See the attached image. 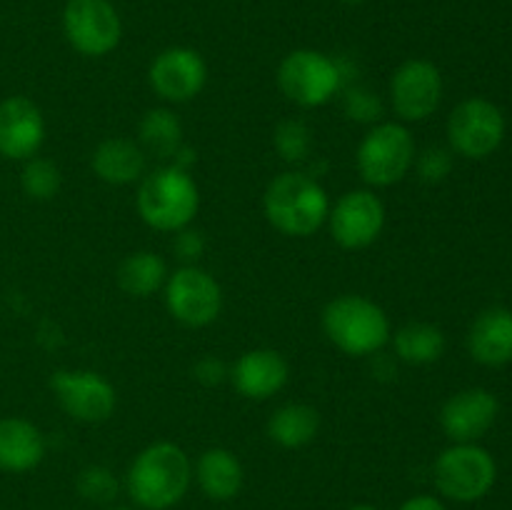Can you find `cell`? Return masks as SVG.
<instances>
[{"label": "cell", "mask_w": 512, "mask_h": 510, "mask_svg": "<svg viewBox=\"0 0 512 510\" xmlns=\"http://www.w3.org/2000/svg\"><path fill=\"white\" fill-rule=\"evenodd\" d=\"M328 228L343 250H365L385 228V205L373 190H348L330 205Z\"/></svg>", "instance_id": "13"}, {"label": "cell", "mask_w": 512, "mask_h": 510, "mask_svg": "<svg viewBox=\"0 0 512 510\" xmlns=\"http://www.w3.org/2000/svg\"><path fill=\"white\" fill-rule=\"evenodd\" d=\"M500 403L490 390L465 388L440 408V428L453 443H478L495 425Z\"/></svg>", "instance_id": "16"}, {"label": "cell", "mask_w": 512, "mask_h": 510, "mask_svg": "<svg viewBox=\"0 0 512 510\" xmlns=\"http://www.w3.org/2000/svg\"><path fill=\"white\" fill-rule=\"evenodd\" d=\"M135 208L145 225L160 233L188 228L200 208V190L190 170L160 165L143 175L135 195Z\"/></svg>", "instance_id": "3"}, {"label": "cell", "mask_w": 512, "mask_h": 510, "mask_svg": "<svg viewBox=\"0 0 512 510\" xmlns=\"http://www.w3.org/2000/svg\"><path fill=\"white\" fill-rule=\"evenodd\" d=\"M505 140V115L493 100L465 98L448 118V143L455 155L483 160Z\"/></svg>", "instance_id": "8"}, {"label": "cell", "mask_w": 512, "mask_h": 510, "mask_svg": "<svg viewBox=\"0 0 512 510\" xmlns=\"http://www.w3.org/2000/svg\"><path fill=\"white\" fill-rule=\"evenodd\" d=\"M63 33L75 53L105 58L123 38V20L110 0H68L63 10Z\"/></svg>", "instance_id": "9"}, {"label": "cell", "mask_w": 512, "mask_h": 510, "mask_svg": "<svg viewBox=\"0 0 512 510\" xmlns=\"http://www.w3.org/2000/svg\"><path fill=\"white\" fill-rule=\"evenodd\" d=\"M50 390L60 408L78 423H105L118 405L113 383L95 370H55L50 375Z\"/></svg>", "instance_id": "12"}, {"label": "cell", "mask_w": 512, "mask_h": 510, "mask_svg": "<svg viewBox=\"0 0 512 510\" xmlns=\"http://www.w3.org/2000/svg\"><path fill=\"white\" fill-rule=\"evenodd\" d=\"M413 133L398 120L375 123L355 150V168L373 188L400 183L415 165Z\"/></svg>", "instance_id": "5"}, {"label": "cell", "mask_w": 512, "mask_h": 510, "mask_svg": "<svg viewBox=\"0 0 512 510\" xmlns=\"http://www.w3.org/2000/svg\"><path fill=\"white\" fill-rule=\"evenodd\" d=\"M95 178L108 185H133L148 173V155L140 148L138 140L130 138H105L98 143L90 158Z\"/></svg>", "instance_id": "20"}, {"label": "cell", "mask_w": 512, "mask_h": 510, "mask_svg": "<svg viewBox=\"0 0 512 510\" xmlns=\"http://www.w3.org/2000/svg\"><path fill=\"white\" fill-rule=\"evenodd\" d=\"M343 108L350 120L358 123H375L383 115V103L373 90L365 85H345L343 88Z\"/></svg>", "instance_id": "29"}, {"label": "cell", "mask_w": 512, "mask_h": 510, "mask_svg": "<svg viewBox=\"0 0 512 510\" xmlns=\"http://www.w3.org/2000/svg\"><path fill=\"white\" fill-rule=\"evenodd\" d=\"M108 510H130V508H123V505H115V508H108Z\"/></svg>", "instance_id": "36"}, {"label": "cell", "mask_w": 512, "mask_h": 510, "mask_svg": "<svg viewBox=\"0 0 512 510\" xmlns=\"http://www.w3.org/2000/svg\"><path fill=\"white\" fill-rule=\"evenodd\" d=\"M275 80L280 93L300 108H320L345 88L338 60L313 48H298L285 55Z\"/></svg>", "instance_id": "6"}, {"label": "cell", "mask_w": 512, "mask_h": 510, "mask_svg": "<svg viewBox=\"0 0 512 510\" xmlns=\"http://www.w3.org/2000/svg\"><path fill=\"white\" fill-rule=\"evenodd\" d=\"M415 170H418L420 180L423 183H443L445 178L450 175L453 170V150H445V148H425L423 153L415 155Z\"/></svg>", "instance_id": "30"}, {"label": "cell", "mask_w": 512, "mask_h": 510, "mask_svg": "<svg viewBox=\"0 0 512 510\" xmlns=\"http://www.w3.org/2000/svg\"><path fill=\"white\" fill-rule=\"evenodd\" d=\"M45 143L43 110L25 95L0 100V155L25 163L40 153Z\"/></svg>", "instance_id": "15"}, {"label": "cell", "mask_w": 512, "mask_h": 510, "mask_svg": "<svg viewBox=\"0 0 512 510\" xmlns=\"http://www.w3.org/2000/svg\"><path fill=\"white\" fill-rule=\"evenodd\" d=\"M148 83L165 103H188L203 93L208 83V63L203 55L185 45L160 50L148 68Z\"/></svg>", "instance_id": "14"}, {"label": "cell", "mask_w": 512, "mask_h": 510, "mask_svg": "<svg viewBox=\"0 0 512 510\" xmlns=\"http://www.w3.org/2000/svg\"><path fill=\"white\" fill-rule=\"evenodd\" d=\"M443 73L425 58H410L395 68L390 78V108L403 123H423L443 103Z\"/></svg>", "instance_id": "11"}, {"label": "cell", "mask_w": 512, "mask_h": 510, "mask_svg": "<svg viewBox=\"0 0 512 510\" xmlns=\"http://www.w3.org/2000/svg\"><path fill=\"white\" fill-rule=\"evenodd\" d=\"M400 510H448L443 505V500L435 498V495H413V498L405 500L400 505Z\"/></svg>", "instance_id": "33"}, {"label": "cell", "mask_w": 512, "mask_h": 510, "mask_svg": "<svg viewBox=\"0 0 512 510\" xmlns=\"http://www.w3.org/2000/svg\"><path fill=\"white\" fill-rule=\"evenodd\" d=\"M320 430V413L308 403H285L268 418V438L285 450L305 448Z\"/></svg>", "instance_id": "22"}, {"label": "cell", "mask_w": 512, "mask_h": 510, "mask_svg": "<svg viewBox=\"0 0 512 510\" xmlns=\"http://www.w3.org/2000/svg\"><path fill=\"white\" fill-rule=\"evenodd\" d=\"M228 375H230V368L223 363V360L215 358V355H205V358H200L198 363L193 365V378L198 380V383L208 385V388L225 383Z\"/></svg>", "instance_id": "32"}, {"label": "cell", "mask_w": 512, "mask_h": 510, "mask_svg": "<svg viewBox=\"0 0 512 510\" xmlns=\"http://www.w3.org/2000/svg\"><path fill=\"white\" fill-rule=\"evenodd\" d=\"M348 510H380V508H375V505H353V508Z\"/></svg>", "instance_id": "35"}, {"label": "cell", "mask_w": 512, "mask_h": 510, "mask_svg": "<svg viewBox=\"0 0 512 510\" xmlns=\"http://www.w3.org/2000/svg\"><path fill=\"white\" fill-rule=\"evenodd\" d=\"M168 263L153 250H135L120 260L115 270L120 290L130 298H150L165 288L168 280Z\"/></svg>", "instance_id": "23"}, {"label": "cell", "mask_w": 512, "mask_h": 510, "mask_svg": "<svg viewBox=\"0 0 512 510\" xmlns=\"http://www.w3.org/2000/svg\"><path fill=\"white\" fill-rule=\"evenodd\" d=\"M75 490L80 493V498L88 500L95 505H110L118 498L120 483L115 478V473L105 465H88L78 473L75 478Z\"/></svg>", "instance_id": "28"}, {"label": "cell", "mask_w": 512, "mask_h": 510, "mask_svg": "<svg viewBox=\"0 0 512 510\" xmlns=\"http://www.w3.org/2000/svg\"><path fill=\"white\" fill-rule=\"evenodd\" d=\"M138 143L145 155L173 160L183 148V123L170 108H150L140 120Z\"/></svg>", "instance_id": "25"}, {"label": "cell", "mask_w": 512, "mask_h": 510, "mask_svg": "<svg viewBox=\"0 0 512 510\" xmlns=\"http://www.w3.org/2000/svg\"><path fill=\"white\" fill-rule=\"evenodd\" d=\"M338 3H343V5H363V3H368V0H338Z\"/></svg>", "instance_id": "34"}, {"label": "cell", "mask_w": 512, "mask_h": 510, "mask_svg": "<svg viewBox=\"0 0 512 510\" xmlns=\"http://www.w3.org/2000/svg\"><path fill=\"white\" fill-rule=\"evenodd\" d=\"M323 333L330 343L353 358H373L390 343V318L365 295H338L323 310Z\"/></svg>", "instance_id": "4"}, {"label": "cell", "mask_w": 512, "mask_h": 510, "mask_svg": "<svg viewBox=\"0 0 512 510\" xmlns=\"http://www.w3.org/2000/svg\"><path fill=\"white\" fill-rule=\"evenodd\" d=\"M193 483V463L180 445L158 440L140 450L125 475L130 500L143 510H170Z\"/></svg>", "instance_id": "1"}, {"label": "cell", "mask_w": 512, "mask_h": 510, "mask_svg": "<svg viewBox=\"0 0 512 510\" xmlns=\"http://www.w3.org/2000/svg\"><path fill=\"white\" fill-rule=\"evenodd\" d=\"M468 350L475 363L500 368L512 360V310L488 308L468 330Z\"/></svg>", "instance_id": "18"}, {"label": "cell", "mask_w": 512, "mask_h": 510, "mask_svg": "<svg viewBox=\"0 0 512 510\" xmlns=\"http://www.w3.org/2000/svg\"><path fill=\"white\" fill-rule=\"evenodd\" d=\"M273 145L285 163H303L313 153V130L300 118H285L275 125Z\"/></svg>", "instance_id": "27"}, {"label": "cell", "mask_w": 512, "mask_h": 510, "mask_svg": "<svg viewBox=\"0 0 512 510\" xmlns=\"http://www.w3.org/2000/svg\"><path fill=\"white\" fill-rule=\"evenodd\" d=\"M198 488L208 495L210 500H233L243 490L245 470L238 455L228 448H208L200 453L198 463L193 470Z\"/></svg>", "instance_id": "21"}, {"label": "cell", "mask_w": 512, "mask_h": 510, "mask_svg": "<svg viewBox=\"0 0 512 510\" xmlns=\"http://www.w3.org/2000/svg\"><path fill=\"white\" fill-rule=\"evenodd\" d=\"M173 253L175 258L180 260L183 265H198L200 255L205 253V238L200 230H193L188 225V228L178 230V233H173Z\"/></svg>", "instance_id": "31"}, {"label": "cell", "mask_w": 512, "mask_h": 510, "mask_svg": "<svg viewBox=\"0 0 512 510\" xmlns=\"http://www.w3.org/2000/svg\"><path fill=\"white\" fill-rule=\"evenodd\" d=\"M45 435L25 418H0V470L3 473H30L45 458Z\"/></svg>", "instance_id": "19"}, {"label": "cell", "mask_w": 512, "mask_h": 510, "mask_svg": "<svg viewBox=\"0 0 512 510\" xmlns=\"http://www.w3.org/2000/svg\"><path fill=\"white\" fill-rule=\"evenodd\" d=\"M263 213L278 233L288 238H310L328 223V190L315 175L285 170L265 188Z\"/></svg>", "instance_id": "2"}, {"label": "cell", "mask_w": 512, "mask_h": 510, "mask_svg": "<svg viewBox=\"0 0 512 510\" xmlns=\"http://www.w3.org/2000/svg\"><path fill=\"white\" fill-rule=\"evenodd\" d=\"M168 313L185 328H205L215 323L223 310V288L200 265H180L165 280Z\"/></svg>", "instance_id": "10"}, {"label": "cell", "mask_w": 512, "mask_h": 510, "mask_svg": "<svg viewBox=\"0 0 512 510\" xmlns=\"http://www.w3.org/2000/svg\"><path fill=\"white\" fill-rule=\"evenodd\" d=\"M60 185H63V175L60 168L48 158L33 155L23 163L20 170V188L28 198L33 200H53L58 195Z\"/></svg>", "instance_id": "26"}, {"label": "cell", "mask_w": 512, "mask_h": 510, "mask_svg": "<svg viewBox=\"0 0 512 510\" xmlns=\"http://www.w3.org/2000/svg\"><path fill=\"white\" fill-rule=\"evenodd\" d=\"M228 380L243 398L268 400L288 385L290 365L278 350L253 348L230 365Z\"/></svg>", "instance_id": "17"}, {"label": "cell", "mask_w": 512, "mask_h": 510, "mask_svg": "<svg viewBox=\"0 0 512 510\" xmlns=\"http://www.w3.org/2000/svg\"><path fill=\"white\" fill-rule=\"evenodd\" d=\"M395 360L408 365L438 363L445 353V333L433 323H408L390 335Z\"/></svg>", "instance_id": "24"}, {"label": "cell", "mask_w": 512, "mask_h": 510, "mask_svg": "<svg viewBox=\"0 0 512 510\" xmlns=\"http://www.w3.org/2000/svg\"><path fill=\"white\" fill-rule=\"evenodd\" d=\"M433 480L440 495L455 503H475L493 490L498 480L495 458L478 443H453L438 455Z\"/></svg>", "instance_id": "7"}]
</instances>
